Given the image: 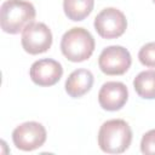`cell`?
I'll use <instances>...</instances> for the list:
<instances>
[{
    "instance_id": "6da1fadb",
    "label": "cell",
    "mask_w": 155,
    "mask_h": 155,
    "mask_svg": "<svg viewBox=\"0 0 155 155\" xmlns=\"http://www.w3.org/2000/svg\"><path fill=\"white\" fill-rule=\"evenodd\" d=\"M35 7L27 0H6L0 8V25L5 33L18 34L35 19Z\"/></svg>"
},
{
    "instance_id": "7a4b0ae2",
    "label": "cell",
    "mask_w": 155,
    "mask_h": 155,
    "mask_svg": "<svg viewBox=\"0 0 155 155\" xmlns=\"http://www.w3.org/2000/svg\"><path fill=\"white\" fill-rule=\"evenodd\" d=\"M132 142V130L121 119L103 122L98 131V145L108 154H121L128 149Z\"/></svg>"
},
{
    "instance_id": "3957f363",
    "label": "cell",
    "mask_w": 155,
    "mask_h": 155,
    "mask_svg": "<svg viewBox=\"0 0 155 155\" xmlns=\"http://www.w3.org/2000/svg\"><path fill=\"white\" fill-rule=\"evenodd\" d=\"M94 45L92 34L81 27H74L67 30L61 40L62 53L67 59L75 63L88 59L94 51Z\"/></svg>"
},
{
    "instance_id": "277c9868",
    "label": "cell",
    "mask_w": 155,
    "mask_h": 155,
    "mask_svg": "<svg viewBox=\"0 0 155 155\" xmlns=\"http://www.w3.org/2000/svg\"><path fill=\"white\" fill-rule=\"evenodd\" d=\"M131 63L130 51L120 45H111L103 48L98 57L99 69L107 75H122L128 70Z\"/></svg>"
},
{
    "instance_id": "5b68a950",
    "label": "cell",
    "mask_w": 155,
    "mask_h": 155,
    "mask_svg": "<svg viewBox=\"0 0 155 155\" xmlns=\"http://www.w3.org/2000/svg\"><path fill=\"white\" fill-rule=\"evenodd\" d=\"M93 25L99 36L104 39H115L125 33L127 19L120 10L107 7L96 16Z\"/></svg>"
},
{
    "instance_id": "8992f818",
    "label": "cell",
    "mask_w": 155,
    "mask_h": 155,
    "mask_svg": "<svg viewBox=\"0 0 155 155\" xmlns=\"http://www.w3.org/2000/svg\"><path fill=\"white\" fill-rule=\"evenodd\" d=\"M12 140L17 149L31 151L44 145L46 128L36 121H27L17 126L12 132Z\"/></svg>"
},
{
    "instance_id": "52a82bcc",
    "label": "cell",
    "mask_w": 155,
    "mask_h": 155,
    "mask_svg": "<svg viewBox=\"0 0 155 155\" xmlns=\"http://www.w3.org/2000/svg\"><path fill=\"white\" fill-rule=\"evenodd\" d=\"M22 47L30 54L46 52L52 45V33L50 28L41 22H33L22 31Z\"/></svg>"
},
{
    "instance_id": "ba28073f",
    "label": "cell",
    "mask_w": 155,
    "mask_h": 155,
    "mask_svg": "<svg viewBox=\"0 0 155 155\" xmlns=\"http://www.w3.org/2000/svg\"><path fill=\"white\" fill-rule=\"evenodd\" d=\"M29 75L31 81L39 86H52L61 80L63 68L62 64L54 59L42 58L31 64Z\"/></svg>"
},
{
    "instance_id": "9c48e42d",
    "label": "cell",
    "mask_w": 155,
    "mask_h": 155,
    "mask_svg": "<svg viewBox=\"0 0 155 155\" xmlns=\"http://www.w3.org/2000/svg\"><path fill=\"white\" fill-rule=\"evenodd\" d=\"M128 99V90L124 82L108 81L102 85L98 92L99 105L108 111L120 110Z\"/></svg>"
},
{
    "instance_id": "30bf717a",
    "label": "cell",
    "mask_w": 155,
    "mask_h": 155,
    "mask_svg": "<svg viewBox=\"0 0 155 155\" xmlns=\"http://www.w3.org/2000/svg\"><path fill=\"white\" fill-rule=\"evenodd\" d=\"M93 85V74L88 69H76L65 80V92L71 98H80L86 94Z\"/></svg>"
},
{
    "instance_id": "8fae6325",
    "label": "cell",
    "mask_w": 155,
    "mask_h": 155,
    "mask_svg": "<svg viewBox=\"0 0 155 155\" xmlns=\"http://www.w3.org/2000/svg\"><path fill=\"white\" fill-rule=\"evenodd\" d=\"M93 5L94 0H63L64 13L74 22L85 19L92 12Z\"/></svg>"
},
{
    "instance_id": "7c38bea8",
    "label": "cell",
    "mask_w": 155,
    "mask_h": 155,
    "mask_svg": "<svg viewBox=\"0 0 155 155\" xmlns=\"http://www.w3.org/2000/svg\"><path fill=\"white\" fill-rule=\"evenodd\" d=\"M137 94L144 99H155V70L140 71L133 80Z\"/></svg>"
},
{
    "instance_id": "4fadbf2b",
    "label": "cell",
    "mask_w": 155,
    "mask_h": 155,
    "mask_svg": "<svg viewBox=\"0 0 155 155\" xmlns=\"http://www.w3.org/2000/svg\"><path fill=\"white\" fill-rule=\"evenodd\" d=\"M138 58L143 65L155 68V41L148 42L142 46L138 52Z\"/></svg>"
},
{
    "instance_id": "5bb4252c",
    "label": "cell",
    "mask_w": 155,
    "mask_h": 155,
    "mask_svg": "<svg viewBox=\"0 0 155 155\" xmlns=\"http://www.w3.org/2000/svg\"><path fill=\"white\" fill-rule=\"evenodd\" d=\"M140 151L145 155H155V128L148 131L142 137Z\"/></svg>"
},
{
    "instance_id": "9a60e30c",
    "label": "cell",
    "mask_w": 155,
    "mask_h": 155,
    "mask_svg": "<svg viewBox=\"0 0 155 155\" xmlns=\"http://www.w3.org/2000/svg\"><path fill=\"white\" fill-rule=\"evenodd\" d=\"M151 1H153V2H154V4H155V0H151Z\"/></svg>"
}]
</instances>
